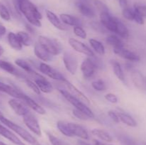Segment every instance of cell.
I'll return each instance as SVG.
<instances>
[{"instance_id":"obj_28","label":"cell","mask_w":146,"mask_h":145,"mask_svg":"<svg viewBox=\"0 0 146 145\" xmlns=\"http://www.w3.org/2000/svg\"><path fill=\"white\" fill-rule=\"evenodd\" d=\"M91 134L94 136H96L101 140L106 142H111L113 141V137L108 132L100 129H94L91 130Z\"/></svg>"},{"instance_id":"obj_35","label":"cell","mask_w":146,"mask_h":145,"mask_svg":"<svg viewBox=\"0 0 146 145\" xmlns=\"http://www.w3.org/2000/svg\"><path fill=\"white\" fill-rule=\"evenodd\" d=\"M36 100L38 101V102H40L41 105H43L44 106L47 107L51 108V109H57V108H58L57 105H56L54 102H52V101L50 100L47 99V98H44V97L41 96V95H37V96L36 97Z\"/></svg>"},{"instance_id":"obj_49","label":"cell","mask_w":146,"mask_h":145,"mask_svg":"<svg viewBox=\"0 0 146 145\" xmlns=\"http://www.w3.org/2000/svg\"><path fill=\"white\" fill-rule=\"evenodd\" d=\"M34 26H33L32 24H26V28H27V31L31 34H34L36 32V29Z\"/></svg>"},{"instance_id":"obj_33","label":"cell","mask_w":146,"mask_h":145,"mask_svg":"<svg viewBox=\"0 0 146 145\" xmlns=\"http://www.w3.org/2000/svg\"><path fill=\"white\" fill-rule=\"evenodd\" d=\"M117 139L122 145H138L136 142L133 138L124 134H117Z\"/></svg>"},{"instance_id":"obj_16","label":"cell","mask_w":146,"mask_h":145,"mask_svg":"<svg viewBox=\"0 0 146 145\" xmlns=\"http://www.w3.org/2000/svg\"><path fill=\"white\" fill-rule=\"evenodd\" d=\"M0 92H3L6 94H8L10 96L13 97L16 99L21 100L24 92L15 86L4 83L0 81Z\"/></svg>"},{"instance_id":"obj_45","label":"cell","mask_w":146,"mask_h":145,"mask_svg":"<svg viewBox=\"0 0 146 145\" xmlns=\"http://www.w3.org/2000/svg\"><path fill=\"white\" fill-rule=\"evenodd\" d=\"M94 2L96 7L100 11V13L104 12V11H109L108 7L104 3H103L102 1H99V0H94Z\"/></svg>"},{"instance_id":"obj_53","label":"cell","mask_w":146,"mask_h":145,"mask_svg":"<svg viewBox=\"0 0 146 145\" xmlns=\"http://www.w3.org/2000/svg\"><path fill=\"white\" fill-rule=\"evenodd\" d=\"M76 145H91V144L88 143H87V142H84V141L78 140L76 142Z\"/></svg>"},{"instance_id":"obj_21","label":"cell","mask_w":146,"mask_h":145,"mask_svg":"<svg viewBox=\"0 0 146 145\" xmlns=\"http://www.w3.org/2000/svg\"><path fill=\"white\" fill-rule=\"evenodd\" d=\"M46 16L47 19L48 20L50 23L54 26L55 28L61 30V31H67L68 29L66 25L64 24L54 12H52L50 10H46Z\"/></svg>"},{"instance_id":"obj_52","label":"cell","mask_w":146,"mask_h":145,"mask_svg":"<svg viewBox=\"0 0 146 145\" xmlns=\"http://www.w3.org/2000/svg\"><path fill=\"white\" fill-rule=\"evenodd\" d=\"M94 145H112V144H109L104 143V142H101V141L96 140V139H94Z\"/></svg>"},{"instance_id":"obj_39","label":"cell","mask_w":146,"mask_h":145,"mask_svg":"<svg viewBox=\"0 0 146 145\" xmlns=\"http://www.w3.org/2000/svg\"><path fill=\"white\" fill-rule=\"evenodd\" d=\"M25 82L27 86H28L34 93L36 94L37 95H41V90H40V89L38 88V87L37 86V85L36 84V82H34V81H32L31 80L27 78V79H25Z\"/></svg>"},{"instance_id":"obj_44","label":"cell","mask_w":146,"mask_h":145,"mask_svg":"<svg viewBox=\"0 0 146 145\" xmlns=\"http://www.w3.org/2000/svg\"><path fill=\"white\" fill-rule=\"evenodd\" d=\"M72 113L76 117L81 119V120H87V119H90V117L86 115V114H85L84 112H82V111L76 109V108H74V109H73Z\"/></svg>"},{"instance_id":"obj_14","label":"cell","mask_w":146,"mask_h":145,"mask_svg":"<svg viewBox=\"0 0 146 145\" xmlns=\"http://www.w3.org/2000/svg\"><path fill=\"white\" fill-rule=\"evenodd\" d=\"M9 105L10 107L14 110V112L19 116L24 117V115H26L30 112L27 108V105L22 101L18 100V99H16V98L9 100Z\"/></svg>"},{"instance_id":"obj_10","label":"cell","mask_w":146,"mask_h":145,"mask_svg":"<svg viewBox=\"0 0 146 145\" xmlns=\"http://www.w3.org/2000/svg\"><path fill=\"white\" fill-rule=\"evenodd\" d=\"M100 22L105 26L107 30L113 33L115 32L117 18L111 16L109 11L100 13Z\"/></svg>"},{"instance_id":"obj_43","label":"cell","mask_w":146,"mask_h":145,"mask_svg":"<svg viewBox=\"0 0 146 145\" xmlns=\"http://www.w3.org/2000/svg\"><path fill=\"white\" fill-rule=\"evenodd\" d=\"M74 33L76 36L79 38L86 39L87 38V34L85 30L82 28V26H74Z\"/></svg>"},{"instance_id":"obj_41","label":"cell","mask_w":146,"mask_h":145,"mask_svg":"<svg viewBox=\"0 0 146 145\" xmlns=\"http://www.w3.org/2000/svg\"><path fill=\"white\" fill-rule=\"evenodd\" d=\"M134 10L143 18H146V5L141 4H135Z\"/></svg>"},{"instance_id":"obj_37","label":"cell","mask_w":146,"mask_h":145,"mask_svg":"<svg viewBox=\"0 0 146 145\" xmlns=\"http://www.w3.org/2000/svg\"><path fill=\"white\" fill-rule=\"evenodd\" d=\"M46 134L48 138V140H49V142H51V144L52 145H70L69 144L66 142L65 141L56 137V136H55L52 134L49 133V132H47Z\"/></svg>"},{"instance_id":"obj_5","label":"cell","mask_w":146,"mask_h":145,"mask_svg":"<svg viewBox=\"0 0 146 145\" xmlns=\"http://www.w3.org/2000/svg\"><path fill=\"white\" fill-rule=\"evenodd\" d=\"M38 42L53 56L59 55L63 51V47L61 43L55 38H48L45 36H39Z\"/></svg>"},{"instance_id":"obj_58","label":"cell","mask_w":146,"mask_h":145,"mask_svg":"<svg viewBox=\"0 0 146 145\" xmlns=\"http://www.w3.org/2000/svg\"><path fill=\"white\" fill-rule=\"evenodd\" d=\"M145 145H146V142H145Z\"/></svg>"},{"instance_id":"obj_18","label":"cell","mask_w":146,"mask_h":145,"mask_svg":"<svg viewBox=\"0 0 146 145\" xmlns=\"http://www.w3.org/2000/svg\"><path fill=\"white\" fill-rule=\"evenodd\" d=\"M21 100L23 101L24 104L27 105V107H29L31 109H32L34 112L36 113L39 114V115H44L46 113L45 109H44L43 107H41L39 104L37 102H36L34 99L29 97L26 94L23 93L22 96H21Z\"/></svg>"},{"instance_id":"obj_42","label":"cell","mask_w":146,"mask_h":145,"mask_svg":"<svg viewBox=\"0 0 146 145\" xmlns=\"http://www.w3.org/2000/svg\"><path fill=\"white\" fill-rule=\"evenodd\" d=\"M91 26H92V28H94L95 31H98L100 34H105V33L106 32L107 29L101 22L93 21V22L91 23Z\"/></svg>"},{"instance_id":"obj_56","label":"cell","mask_w":146,"mask_h":145,"mask_svg":"<svg viewBox=\"0 0 146 145\" xmlns=\"http://www.w3.org/2000/svg\"><path fill=\"white\" fill-rule=\"evenodd\" d=\"M81 1H86H86H88V0H81Z\"/></svg>"},{"instance_id":"obj_54","label":"cell","mask_w":146,"mask_h":145,"mask_svg":"<svg viewBox=\"0 0 146 145\" xmlns=\"http://www.w3.org/2000/svg\"><path fill=\"white\" fill-rule=\"evenodd\" d=\"M3 53H4V48L0 45V56H1Z\"/></svg>"},{"instance_id":"obj_8","label":"cell","mask_w":146,"mask_h":145,"mask_svg":"<svg viewBox=\"0 0 146 145\" xmlns=\"http://www.w3.org/2000/svg\"><path fill=\"white\" fill-rule=\"evenodd\" d=\"M63 62L65 68L72 75L76 72L78 67V59L75 55L71 52H65L63 55Z\"/></svg>"},{"instance_id":"obj_4","label":"cell","mask_w":146,"mask_h":145,"mask_svg":"<svg viewBox=\"0 0 146 145\" xmlns=\"http://www.w3.org/2000/svg\"><path fill=\"white\" fill-rule=\"evenodd\" d=\"M58 91H59L60 93L61 94V95H62V96L64 97L70 104H71L76 109L84 112V113L86 114L90 118H94L95 115H94V112H93L92 110L87 106L86 104H85L84 102H82V101H81L80 100H78V98L73 96L69 92H68V91L66 90L58 88Z\"/></svg>"},{"instance_id":"obj_7","label":"cell","mask_w":146,"mask_h":145,"mask_svg":"<svg viewBox=\"0 0 146 145\" xmlns=\"http://www.w3.org/2000/svg\"><path fill=\"white\" fill-rule=\"evenodd\" d=\"M98 70L96 65L94 63L91 57L86 58L84 60L81 65V71L83 76L85 79H89L95 75L96 72Z\"/></svg>"},{"instance_id":"obj_23","label":"cell","mask_w":146,"mask_h":145,"mask_svg":"<svg viewBox=\"0 0 146 145\" xmlns=\"http://www.w3.org/2000/svg\"><path fill=\"white\" fill-rule=\"evenodd\" d=\"M0 135L5 137L6 139H7L15 144L24 145V143L20 140L18 136H17V135L14 134L11 131H10L9 129H8L7 127L1 125H0Z\"/></svg>"},{"instance_id":"obj_31","label":"cell","mask_w":146,"mask_h":145,"mask_svg":"<svg viewBox=\"0 0 146 145\" xmlns=\"http://www.w3.org/2000/svg\"><path fill=\"white\" fill-rule=\"evenodd\" d=\"M89 43L93 49H94L97 53L101 55L105 54L106 49L104 44H103L102 43L100 42L98 40L95 39V38H91V39L89 40Z\"/></svg>"},{"instance_id":"obj_25","label":"cell","mask_w":146,"mask_h":145,"mask_svg":"<svg viewBox=\"0 0 146 145\" xmlns=\"http://www.w3.org/2000/svg\"><path fill=\"white\" fill-rule=\"evenodd\" d=\"M110 63H111V66H112L113 71L114 74L117 77V78L119 80H121L123 84L127 85L126 79H125V75H124L123 71V68L121 67V64L117 61H115V60H111Z\"/></svg>"},{"instance_id":"obj_11","label":"cell","mask_w":146,"mask_h":145,"mask_svg":"<svg viewBox=\"0 0 146 145\" xmlns=\"http://www.w3.org/2000/svg\"><path fill=\"white\" fill-rule=\"evenodd\" d=\"M68 44L71 45V48L75 50L76 51H77V52L81 53L84 55H87L88 57L95 56L94 51L91 50V48H88L85 44L82 43L81 41H78L75 38H70L68 39Z\"/></svg>"},{"instance_id":"obj_29","label":"cell","mask_w":146,"mask_h":145,"mask_svg":"<svg viewBox=\"0 0 146 145\" xmlns=\"http://www.w3.org/2000/svg\"><path fill=\"white\" fill-rule=\"evenodd\" d=\"M115 33L119 35V36H121V38H128L129 36V31L127 26L118 18H117L116 28H115Z\"/></svg>"},{"instance_id":"obj_26","label":"cell","mask_w":146,"mask_h":145,"mask_svg":"<svg viewBox=\"0 0 146 145\" xmlns=\"http://www.w3.org/2000/svg\"><path fill=\"white\" fill-rule=\"evenodd\" d=\"M7 39H8L9 44L13 49L16 51H21L22 49L23 45L17 34L9 32L7 36Z\"/></svg>"},{"instance_id":"obj_57","label":"cell","mask_w":146,"mask_h":145,"mask_svg":"<svg viewBox=\"0 0 146 145\" xmlns=\"http://www.w3.org/2000/svg\"><path fill=\"white\" fill-rule=\"evenodd\" d=\"M145 83H146V77H145Z\"/></svg>"},{"instance_id":"obj_47","label":"cell","mask_w":146,"mask_h":145,"mask_svg":"<svg viewBox=\"0 0 146 145\" xmlns=\"http://www.w3.org/2000/svg\"><path fill=\"white\" fill-rule=\"evenodd\" d=\"M108 115L109 116V117L115 123H119L120 122V119H119V116H118V112H115L114 111H109L108 112Z\"/></svg>"},{"instance_id":"obj_50","label":"cell","mask_w":146,"mask_h":145,"mask_svg":"<svg viewBox=\"0 0 146 145\" xmlns=\"http://www.w3.org/2000/svg\"><path fill=\"white\" fill-rule=\"evenodd\" d=\"M6 32H7V29H6V27L0 22V38L2 37L3 36L5 35Z\"/></svg>"},{"instance_id":"obj_34","label":"cell","mask_w":146,"mask_h":145,"mask_svg":"<svg viewBox=\"0 0 146 145\" xmlns=\"http://www.w3.org/2000/svg\"><path fill=\"white\" fill-rule=\"evenodd\" d=\"M17 34L23 45L29 46L32 44V38H31L29 33L24 32V31H19Z\"/></svg>"},{"instance_id":"obj_1","label":"cell","mask_w":146,"mask_h":145,"mask_svg":"<svg viewBox=\"0 0 146 145\" xmlns=\"http://www.w3.org/2000/svg\"><path fill=\"white\" fill-rule=\"evenodd\" d=\"M14 5L17 11L22 14L29 24L34 26L41 27L42 15L30 0H14Z\"/></svg>"},{"instance_id":"obj_27","label":"cell","mask_w":146,"mask_h":145,"mask_svg":"<svg viewBox=\"0 0 146 145\" xmlns=\"http://www.w3.org/2000/svg\"><path fill=\"white\" fill-rule=\"evenodd\" d=\"M15 63L17 66L22 68L26 72H27L28 74L31 75L32 77L35 76L36 75L38 74V72H36L34 71V69L32 68L31 64H30L28 61H26V60L21 59V58H18V59H17L15 61Z\"/></svg>"},{"instance_id":"obj_12","label":"cell","mask_w":146,"mask_h":145,"mask_svg":"<svg viewBox=\"0 0 146 145\" xmlns=\"http://www.w3.org/2000/svg\"><path fill=\"white\" fill-rule=\"evenodd\" d=\"M113 52L118 56L121 57L122 58L127 60L130 62H138L141 60V58L138 54L130 51V50L126 49L124 47L113 48Z\"/></svg>"},{"instance_id":"obj_19","label":"cell","mask_w":146,"mask_h":145,"mask_svg":"<svg viewBox=\"0 0 146 145\" xmlns=\"http://www.w3.org/2000/svg\"><path fill=\"white\" fill-rule=\"evenodd\" d=\"M34 54L38 59L44 61V62H49L53 60V55L46 50L39 43H36L34 45Z\"/></svg>"},{"instance_id":"obj_40","label":"cell","mask_w":146,"mask_h":145,"mask_svg":"<svg viewBox=\"0 0 146 145\" xmlns=\"http://www.w3.org/2000/svg\"><path fill=\"white\" fill-rule=\"evenodd\" d=\"M134 9H131L130 7H126L125 9H123L122 14L125 18H126L128 21H133L134 19Z\"/></svg>"},{"instance_id":"obj_55","label":"cell","mask_w":146,"mask_h":145,"mask_svg":"<svg viewBox=\"0 0 146 145\" xmlns=\"http://www.w3.org/2000/svg\"><path fill=\"white\" fill-rule=\"evenodd\" d=\"M0 145H7V144H6L5 143H4V142H2L0 141Z\"/></svg>"},{"instance_id":"obj_32","label":"cell","mask_w":146,"mask_h":145,"mask_svg":"<svg viewBox=\"0 0 146 145\" xmlns=\"http://www.w3.org/2000/svg\"><path fill=\"white\" fill-rule=\"evenodd\" d=\"M106 41L108 45L113 46V48H121V47H124L123 43L121 41V38H118L115 35H109L106 38Z\"/></svg>"},{"instance_id":"obj_24","label":"cell","mask_w":146,"mask_h":145,"mask_svg":"<svg viewBox=\"0 0 146 145\" xmlns=\"http://www.w3.org/2000/svg\"><path fill=\"white\" fill-rule=\"evenodd\" d=\"M60 19L66 26H82V22L80 18L67 14H61L60 15Z\"/></svg>"},{"instance_id":"obj_22","label":"cell","mask_w":146,"mask_h":145,"mask_svg":"<svg viewBox=\"0 0 146 145\" xmlns=\"http://www.w3.org/2000/svg\"><path fill=\"white\" fill-rule=\"evenodd\" d=\"M76 6L79 12L84 16L93 18L96 16V12L94 9L86 1H78L76 3Z\"/></svg>"},{"instance_id":"obj_46","label":"cell","mask_w":146,"mask_h":145,"mask_svg":"<svg viewBox=\"0 0 146 145\" xmlns=\"http://www.w3.org/2000/svg\"><path fill=\"white\" fill-rule=\"evenodd\" d=\"M105 98L107 101H108L111 103H117L118 101V98L113 93H108L105 95Z\"/></svg>"},{"instance_id":"obj_2","label":"cell","mask_w":146,"mask_h":145,"mask_svg":"<svg viewBox=\"0 0 146 145\" xmlns=\"http://www.w3.org/2000/svg\"><path fill=\"white\" fill-rule=\"evenodd\" d=\"M56 126L61 134L68 137L77 136L85 140L89 138V135L86 129L76 123L59 120L57 122Z\"/></svg>"},{"instance_id":"obj_3","label":"cell","mask_w":146,"mask_h":145,"mask_svg":"<svg viewBox=\"0 0 146 145\" xmlns=\"http://www.w3.org/2000/svg\"><path fill=\"white\" fill-rule=\"evenodd\" d=\"M0 122L4 124L5 126H7L9 129H11L13 132L19 135L23 139H24L28 143L31 144L32 145H40L38 143L36 139V138L33 136L28 131L26 130L22 127L19 126L17 124L14 123V122H11V120L7 119V118H6L1 113H0Z\"/></svg>"},{"instance_id":"obj_13","label":"cell","mask_w":146,"mask_h":145,"mask_svg":"<svg viewBox=\"0 0 146 145\" xmlns=\"http://www.w3.org/2000/svg\"><path fill=\"white\" fill-rule=\"evenodd\" d=\"M64 83V85H65V87L66 88V90H68V92H69L73 96H74L75 98H78V100H80L81 101L84 102V103L86 104V105H90V101L88 100V98L81 92V90L78 89L75 85H73L72 83L69 82L67 80H65L64 82H62Z\"/></svg>"},{"instance_id":"obj_20","label":"cell","mask_w":146,"mask_h":145,"mask_svg":"<svg viewBox=\"0 0 146 145\" xmlns=\"http://www.w3.org/2000/svg\"><path fill=\"white\" fill-rule=\"evenodd\" d=\"M131 72V79L134 85L138 89L144 90H146L145 78L143 75V74L138 70L133 69Z\"/></svg>"},{"instance_id":"obj_15","label":"cell","mask_w":146,"mask_h":145,"mask_svg":"<svg viewBox=\"0 0 146 145\" xmlns=\"http://www.w3.org/2000/svg\"><path fill=\"white\" fill-rule=\"evenodd\" d=\"M0 68L2 69L3 71L7 72L8 73L12 74V75H15V76L18 77V78H24V79L28 78L24 72L17 69L12 63L8 62V61H4V60H0Z\"/></svg>"},{"instance_id":"obj_48","label":"cell","mask_w":146,"mask_h":145,"mask_svg":"<svg viewBox=\"0 0 146 145\" xmlns=\"http://www.w3.org/2000/svg\"><path fill=\"white\" fill-rule=\"evenodd\" d=\"M135 13H134V19L133 21H135V23H137L138 24H140V25H143L144 24V18L141 16V15L138 14L136 11L134 10Z\"/></svg>"},{"instance_id":"obj_17","label":"cell","mask_w":146,"mask_h":145,"mask_svg":"<svg viewBox=\"0 0 146 145\" xmlns=\"http://www.w3.org/2000/svg\"><path fill=\"white\" fill-rule=\"evenodd\" d=\"M34 82L38 87L41 92H44V93H49L52 92L53 86L51 82L48 80H47L44 76L38 73L34 77Z\"/></svg>"},{"instance_id":"obj_30","label":"cell","mask_w":146,"mask_h":145,"mask_svg":"<svg viewBox=\"0 0 146 145\" xmlns=\"http://www.w3.org/2000/svg\"><path fill=\"white\" fill-rule=\"evenodd\" d=\"M118 116H119L120 122L125 124L127 126L131 127H135L137 126L136 121L131 115L125 113V112H118Z\"/></svg>"},{"instance_id":"obj_6","label":"cell","mask_w":146,"mask_h":145,"mask_svg":"<svg viewBox=\"0 0 146 145\" xmlns=\"http://www.w3.org/2000/svg\"><path fill=\"white\" fill-rule=\"evenodd\" d=\"M23 121H24L26 126L33 133L35 134L37 136H41V127H40L38 119L31 112H29L28 114H27V115L23 117Z\"/></svg>"},{"instance_id":"obj_38","label":"cell","mask_w":146,"mask_h":145,"mask_svg":"<svg viewBox=\"0 0 146 145\" xmlns=\"http://www.w3.org/2000/svg\"><path fill=\"white\" fill-rule=\"evenodd\" d=\"M91 85L94 90L99 91V92H103L106 90V85L105 82L101 79L96 80L92 82Z\"/></svg>"},{"instance_id":"obj_51","label":"cell","mask_w":146,"mask_h":145,"mask_svg":"<svg viewBox=\"0 0 146 145\" xmlns=\"http://www.w3.org/2000/svg\"><path fill=\"white\" fill-rule=\"evenodd\" d=\"M120 7L122 9H125L128 7V0H119Z\"/></svg>"},{"instance_id":"obj_9","label":"cell","mask_w":146,"mask_h":145,"mask_svg":"<svg viewBox=\"0 0 146 145\" xmlns=\"http://www.w3.org/2000/svg\"><path fill=\"white\" fill-rule=\"evenodd\" d=\"M39 71L42 72L43 74H45L48 77H49L51 79L61 81V82H64L65 80V77L62 75L60 72L57 71L52 67L48 65V64L45 63H41L39 64V68H38Z\"/></svg>"},{"instance_id":"obj_36","label":"cell","mask_w":146,"mask_h":145,"mask_svg":"<svg viewBox=\"0 0 146 145\" xmlns=\"http://www.w3.org/2000/svg\"><path fill=\"white\" fill-rule=\"evenodd\" d=\"M0 17L4 21H9L11 20V14L7 7L0 1Z\"/></svg>"}]
</instances>
